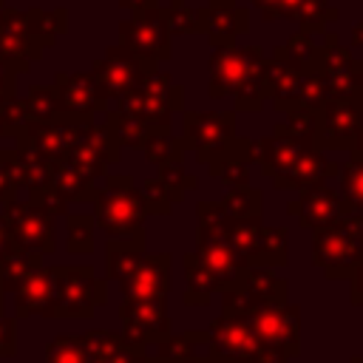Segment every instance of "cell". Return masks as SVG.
I'll return each mask as SVG.
<instances>
[{
  "label": "cell",
  "mask_w": 363,
  "mask_h": 363,
  "mask_svg": "<svg viewBox=\"0 0 363 363\" xmlns=\"http://www.w3.org/2000/svg\"><path fill=\"white\" fill-rule=\"evenodd\" d=\"M182 145L184 150H193L201 164H213L227 156L247 159L250 142L235 136V111H184Z\"/></svg>",
  "instance_id": "obj_2"
},
{
  "label": "cell",
  "mask_w": 363,
  "mask_h": 363,
  "mask_svg": "<svg viewBox=\"0 0 363 363\" xmlns=\"http://www.w3.org/2000/svg\"><path fill=\"white\" fill-rule=\"evenodd\" d=\"M337 170H340V164L332 162V159H326L323 150H312V153H306L303 159H298L292 167L275 173V176H272V187H278V190H295V193H298V190H303V187L323 184V182L335 179Z\"/></svg>",
  "instance_id": "obj_22"
},
{
  "label": "cell",
  "mask_w": 363,
  "mask_h": 363,
  "mask_svg": "<svg viewBox=\"0 0 363 363\" xmlns=\"http://www.w3.org/2000/svg\"><path fill=\"white\" fill-rule=\"evenodd\" d=\"M156 71H159V62L145 60V57H136L128 48H122L119 43L116 45H108L105 54L99 60H94V65H91V74L102 85L108 102L130 94L133 88H139Z\"/></svg>",
  "instance_id": "obj_10"
},
{
  "label": "cell",
  "mask_w": 363,
  "mask_h": 363,
  "mask_svg": "<svg viewBox=\"0 0 363 363\" xmlns=\"http://www.w3.org/2000/svg\"><path fill=\"white\" fill-rule=\"evenodd\" d=\"M3 9H6V0H0V14H3Z\"/></svg>",
  "instance_id": "obj_45"
},
{
  "label": "cell",
  "mask_w": 363,
  "mask_h": 363,
  "mask_svg": "<svg viewBox=\"0 0 363 363\" xmlns=\"http://www.w3.org/2000/svg\"><path fill=\"white\" fill-rule=\"evenodd\" d=\"M312 150H318L315 136H298V133L286 130L284 122H278L272 136H264V139H255V142L247 145V159L258 162L261 173L267 179H272L275 173L292 167L298 159H303Z\"/></svg>",
  "instance_id": "obj_14"
},
{
  "label": "cell",
  "mask_w": 363,
  "mask_h": 363,
  "mask_svg": "<svg viewBox=\"0 0 363 363\" xmlns=\"http://www.w3.org/2000/svg\"><path fill=\"white\" fill-rule=\"evenodd\" d=\"M182 261H184V281H187L184 306H204V303H210V295L224 292V284L213 272H207L201 267V261L196 258V252H187Z\"/></svg>",
  "instance_id": "obj_23"
},
{
  "label": "cell",
  "mask_w": 363,
  "mask_h": 363,
  "mask_svg": "<svg viewBox=\"0 0 363 363\" xmlns=\"http://www.w3.org/2000/svg\"><path fill=\"white\" fill-rule=\"evenodd\" d=\"M54 272V312L88 318L96 303H105V284L94 278L91 267H60Z\"/></svg>",
  "instance_id": "obj_12"
},
{
  "label": "cell",
  "mask_w": 363,
  "mask_h": 363,
  "mask_svg": "<svg viewBox=\"0 0 363 363\" xmlns=\"http://www.w3.org/2000/svg\"><path fill=\"white\" fill-rule=\"evenodd\" d=\"M360 261H363V244L349 230V224L343 218L335 221V224H329V227L315 230V238H312V264L329 281L349 278Z\"/></svg>",
  "instance_id": "obj_8"
},
{
  "label": "cell",
  "mask_w": 363,
  "mask_h": 363,
  "mask_svg": "<svg viewBox=\"0 0 363 363\" xmlns=\"http://www.w3.org/2000/svg\"><path fill=\"white\" fill-rule=\"evenodd\" d=\"M142 150H145V156H147L153 164H159V167H162V164H170V162H182V156H184V145H182L179 136H173L170 128L150 133V136L142 142Z\"/></svg>",
  "instance_id": "obj_27"
},
{
  "label": "cell",
  "mask_w": 363,
  "mask_h": 363,
  "mask_svg": "<svg viewBox=\"0 0 363 363\" xmlns=\"http://www.w3.org/2000/svg\"><path fill=\"white\" fill-rule=\"evenodd\" d=\"M221 210L230 218H261V204H264V193L258 187H235L227 190V196L218 201Z\"/></svg>",
  "instance_id": "obj_26"
},
{
  "label": "cell",
  "mask_w": 363,
  "mask_h": 363,
  "mask_svg": "<svg viewBox=\"0 0 363 363\" xmlns=\"http://www.w3.org/2000/svg\"><path fill=\"white\" fill-rule=\"evenodd\" d=\"M145 216L142 193L130 184V176H113L105 182L96 199V221L111 238H145Z\"/></svg>",
  "instance_id": "obj_4"
},
{
  "label": "cell",
  "mask_w": 363,
  "mask_h": 363,
  "mask_svg": "<svg viewBox=\"0 0 363 363\" xmlns=\"http://www.w3.org/2000/svg\"><path fill=\"white\" fill-rule=\"evenodd\" d=\"M182 363H213V357H210V360H196V357H187V360H182Z\"/></svg>",
  "instance_id": "obj_42"
},
{
  "label": "cell",
  "mask_w": 363,
  "mask_h": 363,
  "mask_svg": "<svg viewBox=\"0 0 363 363\" xmlns=\"http://www.w3.org/2000/svg\"><path fill=\"white\" fill-rule=\"evenodd\" d=\"M26 102V113L34 119H54L57 116V94L54 85H31L28 88V99Z\"/></svg>",
  "instance_id": "obj_34"
},
{
  "label": "cell",
  "mask_w": 363,
  "mask_h": 363,
  "mask_svg": "<svg viewBox=\"0 0 363 363\" xmlns=\"http://www.w3.org/2000/svg\"><path fill=\"white\" fill-rule=\"evenodd\" d=\"M258 11L261 20H295L301 34H326V23L337 20V9L329 0H250Z\"/></svg>",
  "instance_id": "obj_18"
},
{
  "label": "cell",
  "mask_w": 363,
  "mask_h": 363,
  "mask_svg": "<svg viewBox=\"0 0 363 363\" xmlns=\"http://www.w3.org/2000/svg\"><path fill=\"white\" fill-rule=\"evenodd\" d=\"M182 105H184V88L176 85L170 74L156 71L130 94L113 99V108H108V111L128 116V119L145 125L147 130H167L170 116L176 111H182Z\"/></svg>",
  "instance_id": "obj_3"
},
{
  "label": "cell",
  "mask_w": 363,
  "mask_h": 363,
  "mask_svg": "<svg viewBox=\"0 0 363 363\" xmlns=\"http://www.w3.org/2000/svg\"><path fill=\"white\" fill-rule=\"evenodd\" d=\"M267 62L261 45H227L213 48L207 60V94L210 99H224L238 91L244 77Z\"/></svg>",
  "instance_id": "obj_11"
},
{
  "label": "cell",
  "mask_w": 363,
  "mask_h": 363,
  "mask_svg": "<svg viewBox=\"0 0 363 363\" xmlns=\"http://www.w3.org/2000/svg\"><path fill=\"white\" fill-rule=\"evenodd\" d=\"M119 6L130 14H139V11H147V9H156L159 0H119Z\"/></svg>",
  "instance_id": "obj_38"
},
{
  "label": "cell",
  "mask_w": 363,
  "mask_h": 363,
  "mask_svg": "<svg viewBox=\"0 0 363 363\" xmlns=\"http://www.w3.org/2000/svg\"><path fill=\"white\" fill-rule=\"evenodd\" d=\"M119 315H122V340L128 346L142 349L147 343H162L170 337V318L164 309V298H147V301L125 298Z\"/></svg>",
  "instance_id": "obj_15"
},
{
  "label": "cell",
  "mask_w": 363,
  "mask_h": 363,
  "mask_svg": "<svg viewBox=\"0 0 363 363\" xmlns=\"http://www.w3.org/2000/svg\"><path fill=\"white\" fill-rule=\"evenodd\" d=\"M45 363H91V346L88 337L82 335H62L48 346V360Z\"/></svg>",
  "instance_id": "obj_30"
},
{
  "label": "cell",
  "mask_w": 363,
  "mask_h": 363,
  "mask_svg": "<svg viewBox=\"0 0 363 363\" xmlns=\"http://www.w3.org/2000/svg\"><path fill=\"white\" fill-rule=\"evenodd\" d=\"M164 14L170 34H204V6L190 9L187 0H170Z\"/></svg>",
  "instance_id": "obj_28"
},
{
  "label": "cell",
  "mask_w": 363,
  "mask_h": 363,
  "mask_svg": "<svg viewBox=\"0 0 363 363\" xmlns=\"http://www.w3.org/2000/svg\"><path fill=\"white\" fill-rule=\"evenodd\" d=\"M337 176H340V196L346 199V204L352 210L363 213V159L349 153V159L340 164Z\"/></svg>",
  "instance_id": "obj_29"
},
{
  "label": "cell",
  "mask_w": 363,
  "mask_h": 363,
  "mask_svg": "<svg viewBox=\"0 0 363 363\" xmlns=\"http://www.w3.org/2000/svg\"><path fill=\"white\" fill-rule=\"evenodd\" d=\"M88 346H91V363H136L142 349L128 346L122 335L113 332H88Z\"/></svg>",
  "instance_id": "obj_24"
},
{
  "label": "cell",
  "mask_w": 363,
  "mask_h": 363,
  "mask_svg": "<svg viewBox=\"0 0 363 363\" xmlns=\"http://www.w3.org/2000/svg\"><path fill=\"white\" fill-rule=\"evenodd\" d=\"M352 207L346 204V199L340 196V190L323 184H312L298 190V196L286 204V213L303 227V230H320L329 227L335 221H340Z\"/></svg>",
  "instance_id": "obj_16"
},
{
  "label": "cell",
  "mask_w": 363,
  "mask_h": 363,
  "mask_svg": "<svg viewBox=\"0 0 363 363\" xmlns=\"http://www.w3.org/2000/svg\"><path fill=\"white\" fill-rule=\"evenodd\" d=\"M54 94H57V113L65 116L91 119L96 111H108V96L91 71L57 74Z\"/></svg>",
  "instance_id": "obj_17"
},
{
  "label": "cell",
  "mask_w": 363,
  "mask_h": 363,
  "mask_svg": "<svg viewBox=\"0 0 363 363\" xmlns=\"http://www.w3.org/2000/svg\"><path fill=\"white\" fill-rule=\"evenodd\" d=\"M156 182L162 184V190L167 193V199L176 204L187 190H193L199 182H196V176H190L184 167H182V162H170V164H162L159 167V176H156Z\"/></svg>",
  "instance_id": "obj_32"
},
{
  "label": "cell",
  "mask_w": 363,
  "mask_h": 363,
  "mask_svg": "<svg viewBox=\"0 0 363 363\" xmlns=\"http://www.w3.org/2000/svg\"><path fill=\"white\" fill-rule=\"evenodd\" d=\"M247 31H250V9H241L235 0H207L204 34L210 48L235 45V40Z\"/></svg>",
  "instance_id": "obj_21"
},
{
  "label": "cell",
  "mask_w": 363,
  "mask_h": 363,
  "mask_svg": "<svg viewBox=\"0 0 363 363\" xmlns=\"http://www.w3.org/2000/svg\"><path fill=\"white\" fill-rule=\"evenodd\" d=\"M68 28L65 9H3L0 14V60H6L17 74L28 71L31 62L43 57L45 48L57 43Z\"/></svg>",
  "instance_id": "obj_1"
},
{
  "label": "cell",
  "mask_w": 363,
  "mask_h": 363,
  "mask_svg": "<svg viewBox=\"0 0 363 363\" xmlns=\"http://www.w3.org/2000/svg\"><path fill=\"white\" fill-rule=\"evenodd\" d=\"M213 363H235V360H224V357H216L213 354Z\"/></svg>",
  "instance_id": "obj_43"
},
{
  "label": "cell",
  "mask_w": 363,
  "mask_h": 363,
  "mask_svg": "<svg viewBox=\"0 0 363 363\" xmlns=\"http://www.w3.org/2000/svg\"><path fill=\"white\" fill-rule=\"evenodd\" d=\"M326 43L320 45V62L318 74L323 79L326 99H354V57L349 45H340V40L326 31Z\"/></svg>",
  "instance_id": "obj_19"
},
{
  "label": "cell",
  "mask_w": 363,
  "mask_h": 363,
  "mask_svg": "<svg viewBox=\"0 0 363 363\" xmlns=\"http://www.w3.org/2000/svg\"><path fill=\"white\" fill-rule=\"evenodd\" d=\"M352 281V303L354 306H363V261L354 267V272L349 275Z\"/></svg>",
  "instance_id": "obj_37"
},
{
  "label": "cell",
  "mask_w": 363,
  "mask_h": 363,
  "mask_svg": "<svg viewBox=\"0 0 363 363\" xmlns=\"http://www.w3.org/2000/svg\"><path fill=\"white\" fill-rule=\"evenodd\" d=\"M352 48H363V20L354 23V28H352Z\"/></svg>",
  "instance_id": "obj_39"
},
{
  "label": "cell",
  "mask_w": 363,
  "mask_h": 363,
  "mask_svg": "<svg viewBox=\"0 0 363 363\" xmlns=\"http://www.w3.org/2000/svg\"><path fill=\"white\" fill-rule=\"evenodd\" d=\"M207 173L213 179H218L224 187L235 190V187H247L250 184V162L244 156H227L218 159L213 164H207Z\"/></svg>",
  "instance_id": "obj_31"
},
{
  "label": "cell",
  "mask_w": 363,
  "mask_h": 363,
  "mask_svg": "<svg viewBox=\"0 0 363 363\" xmlns=\"http://www.w3.org/2000/svg\"><path fill=\"white\" fill-rule=\"evenodd\" d=\"M119 45L136 57L164 62L173 54V34L167 26V14L162 6L130 14L119 23Z\"/></svg>",
  "instance_id": "obj_9"
},
{
  "label": "cell",
  "mask_w": 363,
  "mask_h": 363,
  "mask_svg": "<svg viewBox=\"0 0 363 363\" xmlns=\"http://www.w3.org/2000/svg\"><path fill=\"white\" fill-rule=\"evenodd\" d=\"M272 54L286 60V62H292L301 71H318V62H320V45L315 43V37L301 34V31L292 34L284 45L272 48Z\"/></svg>",
  "instance_id": "obj_25"
},
{
  "label": "cell",
  "mask_w": 363,
  "mask_h": 363,
  "mask_svg": "<svg viewBox=\"0 0 363 363\" xmlns=\"http://www.w3.org/2000/svg\"><path fill=\"white\" fill-rule=\"evenodd\" d=\"M349 153L363 159V125H360V130H357V136H354V145H352V150H349Z\"/></svg>",
  "instance_id": "obj_41"
},
{
  "label": "cell",
  "mask_w": 363,
  "mask_h": 363,
  "mask_svg": "<svg viewBox=\"0 0 363 363\" xmlns=\"http://www.w3.org/2000/svg\"><path fill=\"white\" fill-rule=\"evenodd\" d=\"M14 77H17V71L6 60H0V102L14 99Z\"/></svg>",
  "instance_id": "obj_36"
},
{
  "label": "cell",
  "mask_w": 363,
  "mask_h": 363,
  "mask_svg": "<svg viewBox=\"0 0 363 363\" xmlns=\"http://www.w3.org/2000/svg\"><path fill=\"white\" fill-rule=\"evenodd\" d=\"M170 264H173L170 252H153V255L142 252L133 269L119 278L125 298H133V301L164 298L170 289Z\"/></svg>",
  "instance_id": "obj_20"
},
{
  "label": "cell",
  "mask_w": 363,
  "mask_h": 363,
  "mask_svg": "<svg viewBox=\"0 0 363 363\" xmlns=\"http://www.w3.org/2000/svg\"><path fill=\"white\" fill-rule=\"evenodd\" d=\"M289 292L286 278L275 275L272 267H244L235 272L233 284L221 292L224 315H244L261 303H284Z\"/></svg>",
  "instance_id": "obj_7"
},
{
  "label": "cell",
  "mask_w": 363,
  "mask_h": 363,
  "mask_svg": "<svg viewBox=\"0 0 363 363\" xmlns=\"http://www.w3.org/2000/svg\"><path fill=\"white\" fill-rule=\"evenodd\" d=\"M360 125L363 108L357 105V99H326L315 113L318 150H352Z\"/></svg>",
  "instance_id": "obj_13"
},
{
  "label": "cell",
  "mask_w": 363,
  "mask_h": 363,
  "mask_svg": "<svg viewBox=\"0 0 363 363\" xmlns=\"http://www.w3.org/2000/svg\"><path fill=\"white\" fill-rule=\"evenodd\" d=\"M136 363H179V360H170V357H162V354H139V360Z\"/></svg>",
  "instance_id": "obj_40"
},
{
  "label": "cell",
  "mask_w": 363,
  "mask_h": 363,
  "mask_svg": "<svg viewBox=\"0 0 363 363\" xmlns=\"http://www.w3.org/2000/svg\"><path fill=\"white\" fill-rule=\"evenodd\" d=\"M68 224H71V235H68L71 252H91V247H94V221L88 216H74Z\"/></svg>",
  "instance_id": "obj_35"
},
{
  "label": "cell",
  "mask_w": 363,
  "mask_h": 363,
  "mask_svg": "<svg viewBox=\"0 0 363 363\" xmlns=\"http://www.w3.org/2000/svg\"><path fill=\"white\" fill-rule=\"evenodd\" d=\"M210 346L216 357L235 360V363H286L272 349L261 343V337L252 332V326L241 315H221L207 329Z\"/></svg>",
  "instance_id": "obj_6"
},
{
  "label": "cell",
  "mask_w": 363,
  "mask_h": 363,
  "mask_svg": "<svg viewBox=\"0 0 363 363\" xmlns=\"http://www.w3.org/2000/svg\"><path fill=\"white\" fill-rule=\"evenodd\" d=\"M349 363H363V354H354V357H352Z\"/></svg>",
  "instance_id": "obj_44"
},
{
  "label": "cell",
  "mask_w": 363,
  "mask_h": 363,
  "mask_svg": "<svg viewBox=\"0 0 363 363\" xmlns=\"http://www.w3.org/2000/svg\"><path fill=\"white\" fill-rule=\"evenodd\" d=\"M252 332L261 337L267 349H272L278 357L292 360L301 354V309L289 301L284 303H261L241 315Z\"/></svg>",
  "instance_id": "obj_5"
},
{
  "label": "cell",
  "mask_w": 363,
  "mask_h": 363,
  "mask_svg": "<svg viewBox=\"0 0 363 363\" xmlns=\"http://www.w3.org/2000/svg\"><path fill=\"white\" fill-rule=\"evenodd\" d=\"M233 96H235V111H252V113L261 111L264 102H267V96H264V65L250 71Z\"/></svg>",
  "instance_id": "obj_33"
}]
</instances>
